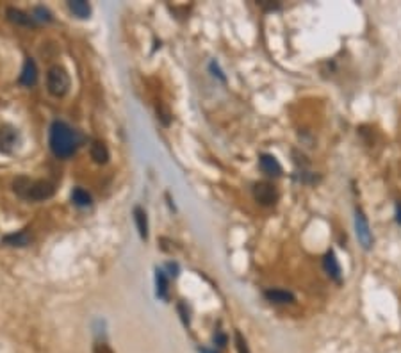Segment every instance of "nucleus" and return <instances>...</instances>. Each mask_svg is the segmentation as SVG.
I'll return each instance as SVG.
<instances>
[{
  "label": "nucleus",
  "instance_id": "1",
  "mask_svg": "<svg viewBox=\"0 0 401 353\" xmlns=\"http://www.w3.org/2000/svg\"><path fill=\"white\" fill-rule=\"evenodd\" d=\"M50 148L58 157H70L77 148L74 130L62 122H56L50 127Z\"/></svg>",
  "mask_w": 401,
  "mask_h": 353
},
{
  "label": "nucleus",
  "instance_id": "2",
  "mask_svg": "<svg viewBox=\"0 0 401 353\" xmlns=\"http://www.w3.org/2000/svg\"><path fill=\"white\" fill-rule=\"evenodd\" d=\"M46 88L54 97H62L70 90V77L64 68L61 66H52L46 73Z\"/></svg>",
  "mask_w": 401,
  "mask_h": 353
},
{
  "label": "nucleus",
  "instance_id": "3",
  "mask_svg": "<svg viewBox=\"0 0 401 353\" xmlns=\"http://www.w3.org/2000/svg\"><path fill=\"white\" fill-rule=\"evenodd\" d=\"M355 234H356L358 243H360L366 250H369V248L372 246V234H371V230H369L368 219H366L364 212H362L360 209L355 211Z\"/></svg>",
  "mask_w": 401,
  "mask_h": 353
},
{
  "label": "nucleus",
  "instance_id": "4",
  "mask_svg": "<svg viewBox=\"0 0 401 353\" xmlns=\"http://www.w3.org/2000/svg\"><path fill=\"white\" fill-rule=\"evenodd\" d=\"M254 196L258 203H262V205H273V203L276 202V191H274V187L268 182L255 184Z\"/></svg>",
  "mask_w": 401,
  "mask_h": 353
},
{
  "label": "nucleus",
  "instance_id": "5",
  "mask_svg": "<svg viewBox=\"0 0 401 353\" xmlns=\"http://www.w3.org/2000/svg\"><path fill=\"white\" fill-rule=\"evenodd\" d=\"M54 191H56V187H54L52 182H48V180H38V182H32L29 200H36V202L46 200L54 195Z\"/></svg>",
  "mask_w": 401,
  "mask_h": 353
},
{
  "label": "nucleus",
  "instance_id": "6",
  "mask_svg": "<svg viewBox=\"0 0 401 353\" xmlns=\"http://www.w3.org/2000/svg\"><path fill=\"white\" fill-rule=\"evenodd\" d=\"M258 166H260V170L264 171V173L270 175V177H278V175L282 173V166H280V163L270 154L260 155V159H258Z\"/></svg>",
  "mask_w": 401,
  "mask_h": 353
},
{
  "label": "nucleus",
  "instance_id": "7",
  "mask_svg": "<svg viewBox=\"0 0 401 353\" xmlns=\"http://www.w3.org/2000/svg\"><path fill=\"white\" fill-rule=\"evenodd\" d=\"M323 268H324V271L328 273V276H330L332 280L340 282V266H339V260H337V257L334 252H328L326 255H324Z\"/></svg>",
  "mask_w": 401,
  "mask_h": 353
},
{
  "label": "nucleus",
  "instance_id": "8",
  "mask_svg": "<svg viewBox=\"0 0 401 353\" xmlns=\"http://www.w3.org/2000/svg\"><path fill=\"white\" fill-rule=\"evenodd\" d=\"M36 81H38V68L32 59H27L24 65V70H22V73H20V84L29 86L30 88V86L36 84Z\"/></svg>",
  "mask_w": 401,
  "mask_h": 353
},
{
  "label": "nucleus",
  "instance_id": "9",
  "mask_svg": "<svg viewBox=\"0 0 401 353\" xmlns=\"http://www.w3.org/2000/svg\"><path fill=\"white\" fill-rule=\"evenodd\" d=\"M16 130L11 127H0V150L11 152V148L16 145Z\"/></svg>",
  "mask_w": 401,
  "mask_h": 353
},
{
  "label": "nucleus",
  "instance_id": "10",
  "mask_svg": "<svg viewBox=\"0 0 401 353\" xmlns=\"http://www.w3.org/2000/svg\"><path fill=\"white\" fill-rule=\"evenodd\" d=\"M264 294H266L268 300L273 301V303H292V301H294L292 292L284 291V289H268Z\"/></svg>",
  "mask_w": 401,
  "mask_h": 353
},
{
  "label": "nucleus",
  "instance_id": "11",
  "mask_svg": "<svg viewBox=\"0 0 401 353\" xmlns=\"http://www.w3.org/2000/svg\"><path fill=\"white\" fill-rule=\"evenodd\" d=\"M30 187H32V180H30L29 177H16V179L12 180V191H14L20 198L29 200Z\"/></svg>",
  "mask_w": 401,
  "mask_h": 353
},
{
  "label": "nucleus",
  "instance_id": "12",
  "mask_svg": "<svg viewBox=\"0 0 401 353\" xmlns=\"http://www.w3.org/2000/svg\"><path fill=\"white\" fill-rule=\"evenodd\" d=\"M91 159H93L96 164H106L107 159H109V150L107 146L100 141H94L91 145Z\"/></svg>",
  "mask_w": 401,
  "mask_h": 353
},
{
  "label": "nucleus",
  "instance_id": "13",
  "mask_svg": "<svg viewBox=\"0 0 401 353\" xmlns=\"http://www.w3.org/2000/svg\"><path fill=\"white\" fill-rule=\"evenodd\" d=\"M134 219H136V225H138V230H140V235L143 239L148 237V219H146V212L143 211L141 207H136L134 209Z\"/></svg>",
  "mask_w": 401,
  "mask_h": 353
},
{
  "label": "nucleus",
  "instance_id": "14",
  "mask_svg": "<svg viewBox=\"0 0 401 353\" xmlns=\"http://www.w3.org/2000/svg\"><path fill=\"white\" fill-rule=\"evenodd\" d=\"M8 18L12 22V24H18V25H32L34 24L32 17H29V15H25L24 11L14 9V8L8 9Z\"/></svg>",
  "mask_w": 401,
  "mask_h": 353
},
{
  "label": "nucleus",
  "instance_id": "15",
  "mask_svg": "<svg viewBox=\"0 0 401 353\" xmlns=\"http://www.w3.org/2000/svg\"><path fill=\"white\" fill-rule=\"evenodd\" d=\"M68 6H70V11L78 18H88L91 15L90 4H88V2H84V0H72Z\"/></svg>",
  "mask_w": 401,
  "mask_h": 353
},
{
  "label": "nucleus",
  "instance_id": "16",
  "mask_svg": "<svg viewBox=\"0 0 401 353\" xmlns=\"http://www.w3.org/2000/svg\"><path fill=\"white\" fill-rule=\"evenodd\" d=\"M30 241L27 232H18V234H9L4 237V243L9 246H27Z\"/></svg>",
  "mask_w": 401,
  "mask_h": 353
},
{
  "label": "nucleus",
  "instance_id": "17",
  "mask_svg": "<svg viewBox=\"0 0 401 353\" xmlns=\"http://www.w3.org/2000/svg\"><path fill=\"white\" fill-rule=\"evenodd\" d=\"M72 200H74L75 205H78V207H88L91 203V196L88 195V191L80 189V187H77V189H74V193H72Z\"/></svg>",
  "mask_w": 401,
  "mask_h": 353
},
{
  "label": "nucleus",
  "instance_id": "18",
  "mask_svg": "<svg viewBox=\"0 0 401 353\" xmlns=\"http://www.w3.org/2000/svg\"><path fill=\"white\" fill-rule=\"evenodd\" d=\"M166 289H168V280H166V273L162 269H157V294L160 298H166Z\"/></svg>",
  "mask_w": 401,
  "mask_h": 353
},
{
  "label": "nucleus",
  "instance_id": "19",
  "mask_svg": "<svg viewBox=\"0 0 401 353\" xmlns=\"http://www.w3.org/2000/svg\"><path fill=\"white\" fill-rule=\"evenodd\" d=\"M32 20H38V22H50L52 18H50V13L46 11L45 8H36L32 11Z\"/></svg>",
  "mask_w": 401,
  "mask_h": 353
},
{
  "label": "nucleus",
  "instance_id": "20",
  "mask_svg": "<svg viewBox=\"0 0 401 353\" xmlns=\"http://www.w3.org/2000/svg\"><path fill=\"white\" fill-rule=\"evenodd\" d=\"M236 348H238L239 353H250V349H248V346H246V341L242 339V335L239 332H236Z\"/></svg>",
  "mask_w": 401,
  "mask_h": 353
},
{
  "label": "nucleus",
  "instance_id": "21",
  "mask_svg": "<svg viewBox=\"0 0 401 353\" xmlns=\"http://www.w3.org/2000/svg\"><path fill=\"white\" fill-rule=\"evenodd\" d=\"M157 114H159V120L162 122V125H170V111L166 107H157Z\"/></svg>",
  "mask_w": 401,
  "mask_h": 353
},
{
  "label": "nucleus",
  "instance_id": "22",
  "mask_svg": "<svg viewBox=\"0 0 401 353\" xmlns=\"http://www.w3.org/2000/svg\"><path fill=\"white\" fill-rule=\"evenodd\" d=\"M94 353H112V349H110L106 342H100V344L94 346Z\"/></svg>",
  "mask_w": 401,
  "mask_h": 353
},
{
  "label": "nucleus",
  "instance_id": "23",
  "mask_svg": "<svg viewBox=\"0 0 401 353\" xmlns=\"http://www.w3.org/2000/svg\"><path fill=\"white\" fill-rule=\"evenodd\" d=\"M214 342H216L218 346H225L226 344V335L225 333H216V335H214Z\"/></svg>",
  "mask_w": 401,
  "mask_h": 353
},
{
  "label": "nucleus",
  "instance_id": "24",
  "mask_svg": "<svg viewBox=\"0 0 401 353\" xmlns=\"http://www.w3.org/2000/svg\"><path fill=\"white\" fill-rule=\"evenodd\" d=\"M396 219H398V223H401V202H398V205H396Z\"/></svg>",
  "mask_w": 401,
  "mask_h": 353
}]
</instances>
